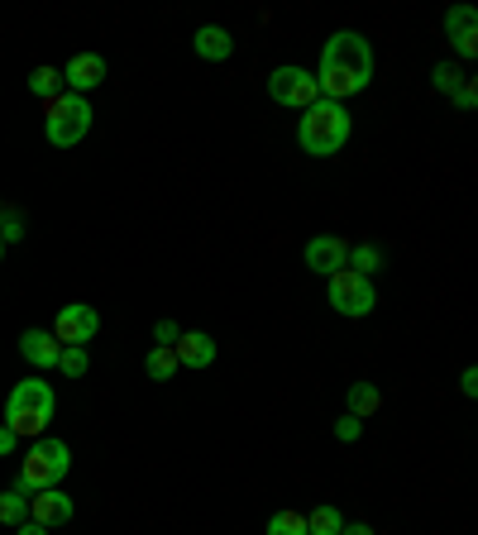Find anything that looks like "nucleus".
Here are the masks:
<instances>
[{"label": "nucleus", "mask_w": 478, "mask_h": 535, "mask_svg": "<svg viewBox=\"0 0 478 535\" xmlns=\"http://www.w3.org/2000/svg\"><path fill=\"white\" fill-rule=\"evenodd\" d=\"M321 96L326 101H345V96H359L364 86L373 82V43L354 29H340L335 39H326L321 48V67L311 72Z\"/></svg>", "instance_id": "f257e3e1"}, {"label": "nucleus", "mask_w": 478, "mask_h": 535, "mask_svg": "<svg viewBox=\"0 0 478 535\" xmlns=\"http://www.w3.org/2000/svg\"><path fill=\"white\" fill-rule=\"evenodd\" d=\"M349 129H354V120H349V110L340 106V101H316V106L302 110V125H297V144H302L311 158H330V153H340L349 144Z\"/></svg>", "instance_id": "f03ea898"}, {"label": "nucleus", "mask_w": 478, "mask_h": 535, "mask_svg": "<svg viewBox=\"0 0 478 535\" xmlns=\"http://www.w3.org/2000/svg\"><path fill=\"white\" fill-rule=\"evenodd\" d=\"M53 407H58L53 387H48L44 378H24V383L5 397V426L15 430V435H44L48 421H53Z\"/></svg>", "instance_id": "7ed1b4c3"}, {"label": "nucleus", "mask_w": 478, "mask_h": 535, "mask_svg": "<svg viewBox=\"0 0 478 535\" xmlns=\"http://www.w3.org/2000/svg\"><path fill=\"white\" fill-rule=\"evenodd\" d=\"M67 469H72V450H67L63 440H34L29 445V454H24V464H20V488L24 497H34V493H44V488H58L67 478Z\"/></svg>", "instance_id": "20e7f679"}, {"label": "nucleus", "mask_w": 478, "mask_h": 535, "mask_svg": "<svg viewBox=\"0 0 478 535\" xmlns=\"http://www.w3.org/2000/svg\"><path fill=\"white\" fill-rule=\"evenodd\" d=\"M44 134L53 149H72V144H82L91 129V106L87 96H72V91H58L53 101H44Z\"/></svg>", "instance_id": "39448f33"}, {"label": "nucleus", "mask_w": 478, "mask_h": 535, "mask_svg": "<svg viewBox=\"0 0 478 535\" xmlns=\"http://www.w3.org/2000/svg\"><path fill=\"white\" fill-rule=\"evenodd\" d=\"M268 96L287 110H306L321 101V86L316 77L306 72V67H273V77H268Z\"/></svg>", "instance_id": "423d86ee"}, {"label": "nucleus", "mask_w": 478, "mask_h": 535, "mask_svg": "<svg viewBox=\"0 0 478 535\" xmlns=\"http://www.w3.org/2000/svg\"><path fill=\"white\" fill-rule=\"evenodd\" d=\"M326 297L330 306L340 311V316H369L373 306H378V292H373L369 278H359V273H349V268H340L335 278H326Z\"/></svg>", "instance_id": "0eeeda50"}, {"label": "nucleus", "mask_w": 478, "mask_h": 535, "mask_svg": "<svg viewBox=\"0 0 478 535\" xmlns=\"http://www.w3.org/2000/svg\"><path fill=\"white\" fill-rule=\"evenodd\" d=\"M306 268L321 273V278H335L340 268H349V239H340V235L306 239Z\"/></svg>", "instance_id": "6e6552de"}, {"label": "nucleus", "mask_w": 478, "mask_h": 535, "mask_svg": "<svg viewBox=\"0 0 478 535\" xmlns=\"http://www.w3.org/2000/svg\"><path fill=\"white\" fill-rule=\"evenodd\" d=\"M96 330H101V316H96L91 306H82V301H72V306L58 311V321H53V340L58 344H87Z\"/></svg>", "instance_id": "1a4fd4ad"}, {"label": "nucleus", "mask_w": 478, "mask_h": 535, "mask_svg": "<svg viewBox=\"0 0 478 535\" xmlns=\"http://www.w3.org/2000/svg\"><path fill=\"white\" fill-rule=\"evenodd\" d=\"M29 521H39V526H67L72 521V497L63 488H44V493L29 497Z\"/></svg>", "instance_id": "9d476101"}, {"label": "nucleus", "mask_w": 478, "mask_h": 535, "mask_svg": "<svg viewBox=\"0 0 478 535\" xmlns=\"http://www.w3.org/2000/svg\"><path fill=\"white\" fill-rule=\"evenodd\" d=\"M101 82H106V58L101 53H77L63 67V86L72 96H82V91H91V86H101Z\"/></svg>", "instance_id": "9b49d317"}, {"label": "nucleus", "mask_w": 478, "mask_h": 535, "mask_svg": "<svg viewBox=\"0 0 478 535\" xmlns=\"http://www.w3.org/2000/svg\"><path fill=\"white\" fill-rule=\"evenodd\" d=\"M173 354H177V368H211L216 364V340L206 330H182Z\"/></svg>", "instance_id": "f8f14e48"}, {"label": "nucleus", "mask_w": 478, "mask_h": 535, "mask_svg": "<svg viewBox=\"0 0 478 535\" xmlns=\"http://www.w3.org/2000/svg\"><path fill=\"white\" fill-rule=\"evenodd\" d=\"M478 15H474V5H455L450 15H445V34H450V43H455L464 58H474L478 53Z\"/></svg>", "instance_id": "ddd939ff"}, {"label": "nucleus", "mask_w": 478, "mask_h": 535, "mask_svg": "<svg viewBox=\"0 0 478 535\" xmlns=\"http://www.w3.org/2000/svg\"><path fill=\"white\" fill-rule=\"evenodd\" d=\"M20 354L29 359L34 368H58V354L63 344L53 340V330H24L20 335Z\"/></svg>", "instance_id": "4468645a"}, {"label": "nucleus", "mask_w": 478, "mask_h": 535, "mask_svg": "<svg viewBox=\"0 0 478 535\" xmlns=\"http://www.w3.org/2000/svg\"><path fill=\"white\" fill-rule=\"evenodd\" d=\"M192 48H196V58H206V63H225V58L235 53V39H230V29H220V24H201Z\"/></svg>", "instance_id": "2eb2a0df"}, {"label": "nucleus", "mask_w": 478, "mask_h": 535, "mask_svg": "<svg viewBox=\"0 0 478 535\" xmlns=\"http://www.w3.org/2000/svg\"><path fill=\"white\" fill-rule=\"evenodd\" d=\"M340 531H345V516H340V507L321 502L316 512H306V535H340Z\"/></svg>", "instance_id": "dca6fc26"}, {"label": "nucleus", "mask_w": 478, "mask_h": 535, "mask_svg": "<svg viewBox=\"0 0 478 535\" xmlns=\"http://www.w3.org/2000/svg\"><path fill=\"white\" fill-rule=\"evenodd\" d=\"M378 407H383V392H378L373 383H354V387H349V416L369 421Z\"/></svg>", "instance_id": "f3484780"}, {"label": "nucleus", "mask_w": 478, "mask_h": 535, "mask_svg": "<svg viewBox=\"0 0 478 535\" xmlns=\"http://www.w3.org/2000/svg\"><path fill=\"white\" fill-rule=\"evenodd\" d=\"M378 268H383V249H373V244H349V273L369 278Z\"/></svg>", "instance_id": "a211bd4d"}, {"label": "nucleus", "mask_w": 478, "mask_h": 535, "mask_svg": "<svg viewBox=\"0 0 478 535\" xmlns=\"http://www.w3.org/2000/svg\"><path fill=\"white\" fill-rule=\"evenodd\" d=\"M144 368H149L153 383H168L177 373V354L168 349V344H158V349H149V359H144Z\"/></svg>", "instance_id": "6ab92c4d"}, {"label": "nucleus", "mask_w": 478, "mask_h": 535, "mask_svg": "<svg viewBox=\"0 0 478 535\" xmlns=\"http://www.w3.org/2000/svg\"><path fill=\"white\" fill-rule=\"evenodd\" d=\"M20 521H29V497L10 488V493H0V526H20Z\"/></svg>", "instance_id": "aec40b11"}, {"label": "nucleus", "mask_w": 478, "mask_h": 535, "mask_svg": "<svg viewBox=\"0 0 478 535\" xmlns=\"http://www.w3.org/2000/svg\"><path fill=\"white\" fill-rule=\"evenodd\" d=\"M58 86H63V72H58V67H34V77H29V91H34V96L53 101Z\"/></svg>", "instance_id": "412c9836"}, {"label": "nucleus", "mask_w": 478, "mask_h": 535, "mask_svg": "<svg viewBox=\"0 0 478 535\" xmlns=\"http://www.w3.org/2000/svg\"><path fill=\"white\" fill-rule=\"evenodd\" d=\"M268 535H306L302 512H273L268 516Z\"/></svg>", "instance_id": "4be33fe9"}, {"label": "nucleus", "mask_w": 478, "mask_h": 535, "mask_svg": "<svg viewBox=\"0 0 478 535\" xmlns=\"http://www.w3.org/2000/svg\"><path fill=\"white\" fill-rule=\"evenodd\" d=\"M58 368H63L67 378H82V373H87V349H82V344H63V354H58Z\"/></svg>", "instance_id": "5701e85b"}, {"label": "nucleus", "mask_w": 478, "mask_h": 535, "mask_svg": "<svg viewBox=\"0 0 478 535\" xmlns=\"http://www.w3.org/2000/svg\"><path fill=\"white\" fill-rule=\"evenodd\" d=\"M459 82H464V72L450 63H435V91H445V96H455Z\"/></svg>", "instance_id": "b1692460"}, {"label": "nucleus", "mask_w": 478, "mask_h": 535, "mask_svg": "<svg viewBox=\"0 0 478 535\" xmlns=\"http://www.w3.org/2000/svg\"><path fill=\"white\" fill-rule=\"evenodd\" d=\"M359 435H364V426H359V416H340V421H335V440H345V445H354V440H359Z\"/></svg>", "instance_id": "393cba45"}, {"label": "nucleus", "mask_w": 478, "mask_h": 535, "mask_svg": "<svg viewBox=\"0 0 478 535\" xmlns=\"http://www.w3.org/2000/svg\"><path fill=\"white\" fill-rule=\"evenodd\" d=\"M24 235V215L20 211H0V239H20Z\"/></svg>", "instance_id": "a878e982"}, {"label": "nucleus", "mask_w": 478, "mask_h": 535, "mask_svg": "<svg viewBox=\"0 0 478 535\" xmlns=\"http://www.w3.org/2000/svg\"><path fill=\"white\" fill-rule=\"evenodd\" d=\"M455 106H459V110H474V106H478V86L469 82V77L459 82V91H455Z\"/></svg>", "instance_id": "bb28decb"}, {"label": "nucleus", "mask_w": 478, "mask_h": 535, "mask_svg": "<svg viewBox=\"0 0 478 535\" xmlns=\"http://www.w3.org/2000/svg\"><path fill=\"white\" fill-rule=\"evenodd\" d=\"M177 335H182V330H177L173 321H158V325H153V340H158V344H168V349L177 344Z\"/></svg>", "instance_id": "cd10ccee"}, {"label": "nucleus", "mask_w": 478, "mask_h": 535, "mask_svg": "<svg viewBox=\"0 0 478 535\" xmlns=\"http://www.w3.org/2000/svg\"><path fill=\"white\" fill-rule=\"evenodd\" d=\"M459 392H464V397H474V392H478V368H464V378H459Z\"/></svg>", "instance_id": "c85d7f7f"}, {"label": "nucleus", "mask_w": 478, "mask_h": 535, "mask_svg": "<svg viewBox=\"0 0 478 535\" xmlns=\"http://www.w3.org/2000/svg\"><path fill=\"white\" fill-rule=\"evenodd\" d=\"M15 445H20V435L10 426H0V454H15Z\"/></svg>", "instance_id": "c756f323"}, {"label": "nucleus", "mask_w": 478, "mask_h": 535, "mask_svg": "<svg viewBox=\"0 0 478 535\" xmlns=\"http://www.w3.org/2000/svg\"><path fill=\"white\" fill-rule=\"evenodd\" d=\"M15 535H48V526H39V521H20V526H15Z\"/></svg>", "instance_id": "7c9ffc66"}, {"label": "nucleus", "mask_w": 478, "mask_h": 535, "mask_svg": "<svg viewBox=\"0 0 478 535\" xmlns=\"http://www.w3.org/2000/svg\"><path fill=\"white\" fill-rule=\"evenodd\" d=\"M340 535H373V526H349V521H345V531H340Z\"/></svg>", "instance_id": "2f4dec72"}, {"label": "nucleus", "mask_w": 478, "mask_h": 535, "mask_svg": "<svg viewBox=\"0 0 478 535\" xmlns=\"http://www.w3.org/2000/svg\"><path fill=\"white\" fill-rule=\"evenodd\" d=\"M0 258H5V239H0Z\"/></svg>", "instance_id": "473e14b6"}]
</instances>
